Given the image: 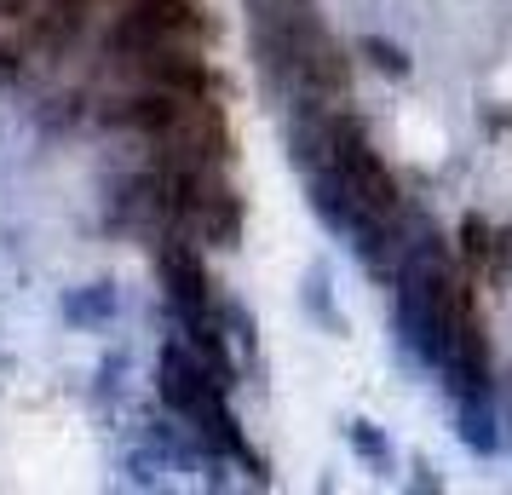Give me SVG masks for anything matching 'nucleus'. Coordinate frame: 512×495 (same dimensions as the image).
Here are the masks:
<instances>
[{
	"mask_svg": "<svg viewBox=\"0 0 512 495\" xmlns=\"http://www.w3.org/2000/svg\"><path fill=\"white\" fill-rule=\"evenodd\" d=\"M18 81V47H0V87Z\"/></svg>",
	"mask_w": 512,
	"mask_h": 495,
	"instance_id": "6",
	"label": "nucleus"
},
{
	"mask_svg": "<svg viewBox=\"0 0 512 495\" xmlns=\"http://www.w3.org/2000/svg\"><path fill=\"white\" fill-rule=\"evenodd\" d=\"M357 52H363L380 75H392V81H409V70H415V64H409V52L397 47V41H386V35H363V47H357Z\"/></svg>",
	"mask_w": 512,
	"mask_h": 495,
	"instance_id": "5",
	"label": "nucleus"
},
{
	"mask_svg": "<svg viewBox=\"0 0 512 495\" xmlns=\"http://www.w3.org/2000/svg\"><path fill=\"white\" fill-rule=\"evenodd\" d=\"M415 472H420V478H415V490H443V478H438L432 467H426V461H415Z\"/></svg>",
	"mask_w": 512,
	"mask_h": 495,
	"instance_id": "7",
	"label": "nucleus"
},
{
	"mask_svg": "<svg viewBox=\"0 0 512 495\" xmlns=\"http://www.w3.org/2000/svg\"><path fill=\"white\" fill-rule=\"evenodd\" d=\"M116 283H81L64 294V323L70 329H104V323H116Z\"/></svg>",
	"mask_w": 512,
	"mask_h": 495,
	"instance_id": "2",
	"label": "nucleus"
},
{
	"mask_svg": "<svg viewBox=\"0 0 512 495\" xmlns=\"http://www.w3.org/2000/svg\"><path fill=\"white\" fill-rule=\"evenodd\" d=\"M305 311H311V323H323L328 334H346V317L334 306V283H328V265H311L305 271V288H300Z\"/></svg>",
	"mask_w": 512,
	"mask_h": 495,
	"instance_id": "3",
	"label": "nucleus"
},
{
	"mask_svg": "<svg viewBox=\"0 0 512 495\" xmlns=\"http://www.w3.org/2000/svg\"><path fill=\"white\" fill-rule=\"evenodd\" d=\"M346 438H351V449H357V455H363V461L380 472V478L392 472V438H386V432H380L374 421H351V426H346Z\"/></svg>",
	"mask_w": 512,
	"mask_h": 495,
	"instance_id": "4",
	"label": "nucleus"
},
{
	"mask_svg": "<svg viewBox=\"0 0 512 495\" xmlns=\"http://www.w3.org/2000/svg\"><path fill=\"white\" fill-rule=\"evenodd\" d=\"M455 403V438H461L472 455H495L501 449V409H495V386H478V392H461Z\"/></svg>",
	"mask_w": 512,
	"mask_h": 495,
	"instance_id": "1",
	"label": "nucleus"
}]
</instances>
